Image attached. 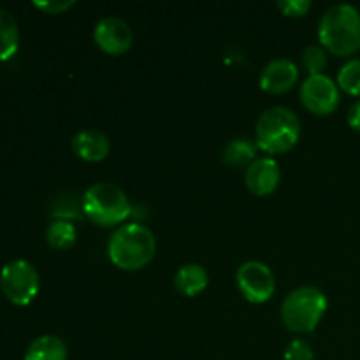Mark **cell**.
Masks as SVG:
<instances>
[{
    "mask_svg": "<svg viewBox=\"0 0 360 360\" xmlns=\"http://www.w3.org/2000/svg\"><path fill=\"white\" fill-rule=\"evenodd\" d=\"M157 253L155 234L141 224H125L109 238V260L122 271H139L153 260Z\"/></svg>",
    "mask_w": 360,
    "mask_h": 360,
    "instance_id": "cell-1",
    "label": "cell"
},
{
    "mask_svg": "<svg viewBox=\"0 0 360 360\" xmlns=\"http://www.w3.org/2000/svg\"><path fill=\"white\" fill-rule=\"evenodd\" d=\"M319 41L336 56L360 51V13L350 4H338L326 11L319 23Z\"/></svg>",
    "mask_w": 360,
    "mask_h": 360,
    "instance_id": "cell-2",
    "label": "cell"
},
{
    "mask_svg": "<svg viewBox=\"0 0 360 360\" xmlns=\"http://www.w3.org/2000/svg\"><path fill=\"white\" fill-rule=\"evenodd\" d=\"M301 137V120L292 109L274 105L260 115L255 127V144L269 155L287 153Z\"/></svg>",
    "mask_w": 360,
    "mask_h": 360,
    "instance_id": "cell-3",
    "label": "cell"
},
{
    "mask_svg": "<svg viewBox=\"0 0 360 360\" xmlns=\"http://www.w3.org/2000/svg\"><path fill=\"white\" fill-rule=\"evenodd\" d=\"M326 294L319 287H299L281 302V322L295 334H309L316 329L327 311Z\"/></svg>",
    "mask_w": 360,
    "mask_h": 360,
    "instance_id": "cell-4",
    "label": "cell"
},
{
    "mask_svg": "<svg viewBox=\"0 0 360 360\" xmlns=\"http://www.w3.org/2000/svg\"><path fill=\"white\" fill-rule=\"evenodd\" d=\"M132 211L127 193L112 183H95L83 195V213L101 227H115Z\"/></svg>",
    "mask_w": 360,
    "mask_h": 360,
    "instance_id": "cell-5",
    "label": "cell"
},
{
    "mask_svg": "<svg viewBox=\"0 0 360 360\" xmlns=\"http://www.w3.org/2000/svg\"><path fill=\"white\" fill-rule=\"evenodd\" d=\"M39 288H41V278L34 264L28 260H13L0 271V290L13 304L28 306L37 297Z\"/></svg>",
    "mask_w": 360,
    "mask_h": 360,
    "instance_id": "cell-6",
    "label": "cell"
},
{
    "mask_svg": "<svg viewBox=\"0 0 360 360\" xmlns=\"http://www.w3.org/2000/svg\"><path fill=\"white\" fill-rule=\"evenodd\" d=\"M236 281L243 297L252 304H264L273 297L276 290L273 271L259 260L243 264L236 274Z\"/></svg>",
    "mask_w": 360,
    "mask_h": 360,
    "instance_id": "cell-7",
    "label": "cell"
},
{
    "mask_svg": "<svg viewBox=\"0 0 360 360\" xmlns=\"http://www.w3.org/2000/svg\"><path fill=\"white\" fill-rule=\"evenodd\" d=\"M301 102L316 116H329L340 105V88L326 74L309 76L301 86Z\"/></svg>",
    "mask_w": 360,
    "mask_h": 360,
    "instance_id": "cell-8",
    "label": "cell"
},
{
    "mask_svg": "<svg viewBox=\"0 0 360 360\" xmlns=\"http://www.w3.org/2000/svg\"><path fill=\"white\" fill-rule=\"evenodd\" d=\"M94 41L111 56L125 55L134 44V32L122 18H104L95 25Z\"/></svg>",
    "mask_w": 360,
    "mask_h": 360,
    "instance_id": "cell-9",
    "label": "cell"
},
{
    "mask_svg": "<svg viewBox=\"0 0 360 360\" xmlns=\"http://www.w3.org/2000/svg\"><path fill=\"white\" fill-rule=\"evenodd\" d=\"M281 179L280 165L274 158H257L248 165L245 174L246 188L257 197H266L278 188Z\"/></svg>",
    "mask_w": 360,
    "mask_h": 360,
    "instance_id": "cell-10",
    "label": "cell"
},
{
    "mask_svg": "<svg viewBox=\"0 0 360 360\" xmlns=\"http://www.w3.org/2000/svg\"><path fill=\"white\" fill-rule=\"evenodd\" d=\"M299 79V70L292 60L278 58L264 67L260 74V88L267 94H287Z\"/></svg>",
    "mask_w": 360,
    "mask_h": 360,
    "instance_id": "cell-11",
    "label": "cell"
},
{
    "mask_svg": "<svg viewBox=\"0 0 360 360\" xmlns=\"http://www.w3.org/2000/svg\"><path fill=\"white\" fill-rule=\"evenodd\" d=\"M111 150V141L101 130H81L72 137V151L84 162L104 160Z\"/></svg>",
    "mask_w": 360,
    "mask_h": 360,
    "instance_id": "cell-12",
    "label": "cell"
},
{
    "mask_svg": "<svg viewBox=\"0 0 360 360\" xmlns=\"http://www.w3.org/2000/svg\"><path fill=\"white\" fill-rule=\"evenodd\" d=\"M210 283L206 269L200 264H185L174 276V287L185 297H197L202 294Z\"/></svg>",
    "mask_w": 360,
    "mask_h": 360,
    "instance_id": "cell-13",
    "label": "cell"
},
{
    "mask_svg": "<svg viewBox=\"0 0 360 360\" xmlns=\"http://www.w3.org/2000/svg\"><path fill=\"white\" fill-rule=\"evenodd\" d=\"M69 350L67 345L53 334H44L28 345L25 360H67Z\"/></svg>",
    "mask_w": 360,
    "mask_h": 360,
    "instance_id": "cell-14",
    "label": "cell"
},
{
    "mask_svg": "<svg viewBox=\"0 0 360 360\" xmlns=\"http://www.w3.org/2000/svg\"><path fill=\"white\" fill-rule=\"evenodd\" d=\"M20 46V28L13 14L0 9V62H6L16 55Z\"/></svg>",
    "mask_w": 360,
    "mask_h": 360,
    "instance_id": "cell-15",
    "label": "cell"
},
{
    "mask_svg": "<svg viewBox=\"0 0 360 360\" xmlns=\"http://www.w3.org/2000/svg\"><path fill=\"white\" fill-rule=\"evenodd\" d=\"M257 144L252 143L246 137H239V139H232L227 146L224 148V153H221V158H224L225 164L234 165V167H239V165H248L255 162L257 157Z\"/></svg>",
    "mask_w": 360,
    "mask_h": 360,
    "instance_id": "cell-16",
    "label": "cell"
},
{
    "mask_svg": "<svg viewBox=\"0 0 360 360\" xmlns=\"http://www.w3.org/2000/svg\"><path fill=\"white\" fill-rule=\"evenodd\" d=\"M77 239V231L69 220H53L46 229V241L55 250L72 248Z\"/></svg>",
    "mask_w": 360,
    "mask_h": 360,
    "instance_id": "cell-17",
    "label": "cell"
},
{
    "mask_svg": "<svg viewBox=\"0 0 360 360\" xmlns=\"http://www.w3.org/2000/svg\"><path fill=\"white\" fill-rule=\"evenodd\" d=\"M338 88L348 95L360 97V60H350L338 72Z\"/></svg>",
    "mask_w": 360,
    "mask_h": 360,
    "instance_id": "cell-18",
    "label": "cell"
},
{
    "mask_svg": "<svg viewBox=\"0 0 360 360\" xmlns=\"http://www.w3.org/2000/svg\"><path fill=\"white\" fill-rule=\"evenodd\" d=\"M302 65L309 76H319L327 67V53L320 44H311L302 51Z\"/></svg>",
    "mask_w": 360,
    "mask_h": 360,
    "instance_id": "cell-19",
    "label": "cell"
},
{
    "mask_svg": "<svg viewBox=\"0 0 360 360\" xmlns=\"http://www.w3.org/2000/svg\"><path fill=\"white\" fill-rule=\"evenodd\" d=\"M315 354H313V348L308 341L304 340H294L292 343H288L287 350L283 354V360H313Z\"/></svg>",
    "mask_w": 360,
    "mask_h": 360,
    "instance_id": "cell-20",
    "label": "cell"
},
{
    "mask_svg": "<svg viewBox=\"0 0 360 360\" xmlns=\"http://www.w3.org/2000/svg\"><path fill=\"white\" fill-rule=\"evenodd\" d=\"M276 6L288 18H302L311 9V2L309 0H280Z\"/></svg>",
    "mask_w": 360,
    "mask_h": 360,
    "instance_id": "cell-21",
    "label": "cell"
},
{
    "mask_svg": "<svg viewBox=\"0 0 360 360\" xmlns=\"http://www.w3.org/2000/svg\"><path fill=\"white\" fill-rule=\"evenodd\" d=\"M74 0H70V2H60V0H55V2H34V7H37L39 11H42L44 14H62L65 13V11H69L70 7L74 6Z\"/></svg>",
    "mask_w": 360,
    "mask_h": 360,
    "instance_id": "cell-22",
    "label": "cell"
},
{
    "mask_svg": "<svg viewBox=\"0 0 360 360\" xmlns=\"http://www.w3.org/2000/svg\"><path fill=\"white\" fill-rule=\"evenodd\" d=\"M348 125L360 132V101L355 102L350 108V111H348Z\"/></svg>",
    "mask_w": 360,
    "mask_h": 360,
    "instance_id": "cell-23",
    "label": "cell"
}]
</instances>
